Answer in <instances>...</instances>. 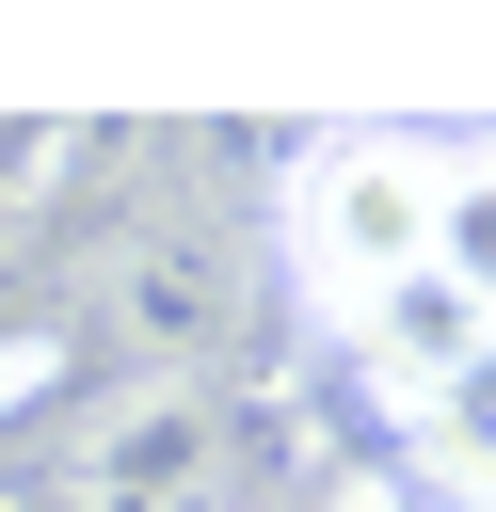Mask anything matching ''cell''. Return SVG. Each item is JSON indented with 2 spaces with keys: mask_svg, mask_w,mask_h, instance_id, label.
Wrapping results in <instances>:
<instances>
[{
  "mask_svg": "<svg viewBox=\"0 0 496 512\" xmlns=\"http://www.w3.org/2000/svg\"><path fill=\"white\" fill-rule=\"evenodd\" d=\"M400 464H416L432 512H496V336H480L432 400H400Z\"/></svg>",
  "mask_w": 496,
  "mask_h": 512,
  "instance_id": "cell-3",
  "label": "cell"
},
{
  "mask_svg": "<svg viewBox=\"0 0 496 512\" xmlns=\"http://www.w3.org/2000/svg\"><path fill=\"white\" fill-rule=\"evenodd\" d=\"M432 272L496 320V128H448L432 144Z\"/></svg>",
  "mask_w": 496,
  "mask_h": 512,
  "instance_id": "cell-4",
  "label": "cell"
},
{
  "mask_svg": "<svg viewBox=\"0 0 496 512\" xmlns=\"http://www.w3.org/2000/svg\"><path fill=\"white\" fill-rule=\"evenodd\" d=\"M80 512H240V432L192 384H144L96 448H80Z\"/></svg>",
  "mask_w": 496,
  "mask_h": 512,
  "instance_id": "cell-2",
  "label": "cell"
},
{
  "mask_svg": "<svg viewBox=\"0 0 496 512\" xmlns=\"http://www.w3.org/2000/svg\"><path fill=\"white\" fill-rule=\"evenodd\" d=\"M432 144L448 128H304L288 144V192H272V256H288V304L352 352L416 272H432Z\"/></svg>",
  "mask_w": 496,
  "mask_h": 512,
  "instance_id": "cell-1",
  "label": "cell"
}]
</instances>
